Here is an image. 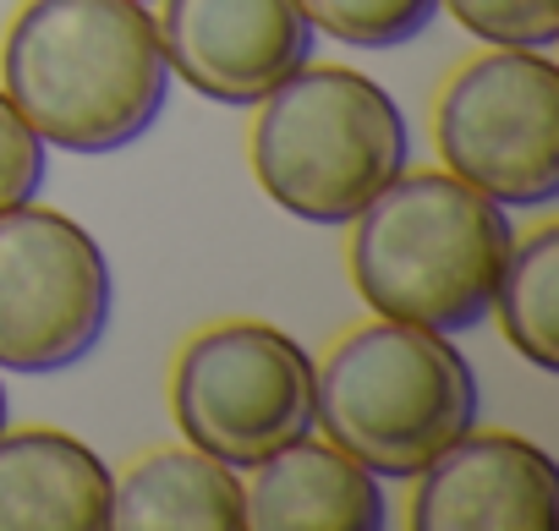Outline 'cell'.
Returning a JSON list of instances; mask_svg holds the SVG:
<instances>
[{
  "label": "cell",
  "mask_w": 559,
  "mask_h": 531,
  "mask_svg": "<svg viewBox=\"0 0 559 531\" xmlns=\"http://www.w3.org/2000/svg\"><path fill=\"white\" fill-rule=\"evenodd\" d=\"M0 88L45 148L99 159L154 132L170 61L143 0H28L0 45Z\"/></svg>",
  "instance_id": "cell-1"
},
{
  "label": "cell",
  "mask_w": 559,
  "mask_h": 531,
  "mask_svg": "<svg viewBox=\"0 0 559 531\" xmlns=\"http://www.w3.org/2000/svg\"><path fill=\"white\" fill-rule=\"evenodd\" d=\"M515 225L450 170L395 176L352 219V286L373 318L461 335L493 313Z\"/></svg>",
  "instance_id": "cell-2"
},
{
  "label": "cell",
  "mask_w": 559,
  "mask_h": 531,
  "mask_svg": "<svg viewBox=\"0 0 559 531\" xmlns=\"http://www.w3.org/2000/svg\"><path fill=\"white\" fill-rule=\"evenodd\" d=\"M313 427L384 482H412L477 427V373L439 329L373 318L313 378Z\"/></svg>",
  "instance_id": "cell-3"
},
{
  "label": "cell",
  "mask_w": 559,
  "mask_h": 531,
  "mask_svg": "<svg viewBox=\"0 0 559 531\" xmlns=\"http://www.w3.org/2000/svg\"><path fill=\"white\" fill-rule=\"evenodd\" d=\"M252 176L302 225H352L412 159L406 116L384 83L352 67H302L258 99Z\"/></svg>",
  "instance_id": "cell-4"
},
{
  "label": "cell",
  "mask_w": 559,
  "mask_h": 531,
  "mask_svg": "<svg viewBox=\"0 0 559 531\" xmlns=\"http://www.w3.org/2000/svg\"><path fill=\"white\" fill-rule=\"evenodd\" d=\"M313 378L319 362L297 346V335L258 318H230L181 346L170 411L192 449L252 471L313 433Z\"/></svg>",
  "instance_id": "cell-5"
},
{
  "label": "cell",
  "mask_w": 559,
  "mask_h": 531,
  "mask_svg": "<svg viewBox=\"0 0 559 531\" xmlns=\"http://www.w3.org/2000/svg\"><path fill=\"white\" fill-rule=\"evenodd\" d=\"M110 313V257L88 225L39 203L0 214V373L78 367L105 340Z\"/></svg>",
  "instance_id": "cell-6"
},
{
  "label": "cell",
  "mask_w": 559,
  "mask_h": 531,
  "mask_svg": "<svg viewBox=\"0 0 559 531\" xmlns=\"http://www.w3.org/2000/svg\"><path fill=\"white\" fill-rule=\"evenodd\" d=\"M444 170L504 208L559 197V67L548 50H488L466 61L433 110Z\"/></svg>",
  "instance_id": "cell-7"
},
{
  "label": "cell",
  "mask_w": 559,
  "mask_h": 531,
  "mask_svg": "<svg viewBox=\"0 0 559 531\" xmlns=\"http://www.w3.org/2000/svg\"><path fill=\"white\" fill-rule=\"evenodd\" d=\"M154 23L170 77L230 110H252L297 77L319 39L302 0H165Z\"/></svg>",
  "instance_id": "cell-8"
},
{
  "label": "cell",
  "mask_w": 559,
  "mask_h": 531,
  "mask_svg": "<svg viewBox=\"0 0 559 531\" xmlns=\"http://www.w3.org/2000/svg\"><path fill=\"white\" fill-rule=\"evenodd\" d=\"M412 531H554L559 466L521 433H461L417 476Z\"/></svg>",
  "instance_id": "cell-9"
},
{
  "label": "cell",
  "mask_w": 559,
  "mask_h": 531,
  "mask_svg": "<svg viewBox=\"0 0 559 531\" xmlns=\"http://www.w3.org/2000/svg\"><path fill=\"white\" fill-rule=\"evenodd\" d=\"M116 471L61 427L0 433V531H110Z\"/></svg>",
  "instance_id": "cell-10"
},
{
  "label": "cell",
  "mask_w": 559,
  "mask_h": 531,
  "mask_svg": "<svg viewBox=\"0 0 559 531\" xmlns=\"http://www.w3.org/2000/svg\"><path fill=\"white\" fill-rule=\"evenodd\" d=\"M379 476L330 438H297L252 466L247 531H384Z\"/></svg>",
  "instance_id": "cell-11"
},
{
  "label": "cell",
  "mask_w": 559,
  "mask_h": 531,
  "mask_svg": "<svg viewBox=\"0 0 559 531\" xmlns=\"http://www.w3.org/2000/svg\"><path fill=\"white\" fill-rule=\"evenodd\" d=\"M110 531H247V482L203 449H154L121 482Z\"/></svg>",
  "instance_id": "cell-12"
},
{
  "label": "cell",
  "mask_w": 559,
  "mask_h": 531,
  "mask_svg": "<svg viewBox=\"0 0 559 531\" xmlns=\"http://www.w3.org/2000/svg\"><path fill=\"white\" fill-rule=\"evenodd\" d=\"M493 313L521 362L559 373V225H537L510 246Z\"/></svg>",
  "instance_id": "cell-13"
},
{
  "label": "cell",
  "mask_w": 559,
  "mask_h": 531,
  "mask_svg": "<svg viewBox=\"0 0 559 531\" xmlns=\"http://www.w3.org/2000/svg\"><path fill=\"white\" fill-rule=\"evenodd\" d=\"M302 12L319 34L352 50H395L423 39L439 23V0H302Z\"/></svg>",
  "instance_id": "cell-14"
},
{
  "label": "cell",
  "mask_w": 559,
  "mask_h": 531,
  "mask_svg": "<svg viewBox=\"0 0 559 531\" xmlns=\"http://www.w3.org/2000/svg\"><path fill=\"white\" fill-rule=\"evenodd\" d=\"M439 7L493 50H554L559 0H439Z\"/></svg>",
  "instance_id": "cell-15"
},
{
  "label": "cell",
  "mask_w": 559,
  "mask_h": 531,
  "mask_svg": "<svg viewBox=\"0 0 559 531\" xmlns=\"http://www.w3.org/2000/svg\"><path fill=\"white\" fill-rule=\"evenodd\" d=\"M45 170H50L45 137L23 121V110L7 99V88H0V214L34 203L39 186H45Z\"/></svg>",
  "instance_id": "cell-16"
},
{
  "label": "cell",
  "mask_w": 559,
  "mask_h": 531,
  "mask_svg": "<svg viewBox=\"0 0 559 531\" xmlns=\"http://www.w3.org/2000/svg\"><path fill=\"white\" fill-rule=\"evenodd\" d=\"M0 433H7V384H0Z\"/></svg>",
  "instance_id": "cell-17"
},
{
  "label": "cell",
  "mask_w": 559,
  "mask_h": 531,
  "mask_svg": "<svg viewBox=\"0 0 559 531\" xmlns=\"http://www.w3.org/2000/svg\"><path fill=\"white\" fill-rule=\"evenodd\" d=\"M143 7H148V0H143Z\"/></svg>",
  "instance_id": "cell-18"
}]
</instances>
